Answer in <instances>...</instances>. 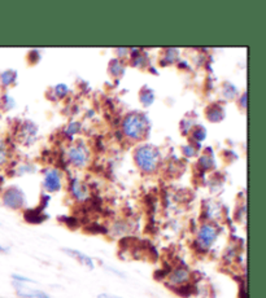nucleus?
<instances>
[{"label": "nucleus", "instance_id": "1a4fd4ad", "mask_svg": "<svg viewBox=\"0 0 266 298\" xmlns=\"http://www.w3.org/2000/svg\"><path fill=\"white\" fill-rule=\"evenodd\" d=\"M64 253H67L68 256H70L72 258H74V260H77L78 262L81 263V265H83V266H86L87 268H94L95 265H94V261H92V258H90L88 256H86L84 253L79 252V250H76V249H63Z\"/></svg>", "mask_w": 266, "mask_h": 298}, {"label": "nucleus", "instance_id": "39448f33", "mask_svg": "<svg viewBox=\"0 0 266 298\" xmlns=\"http://www.w3.org/2000/svg\"><path fill=\"white\" fill-rule=\"evenodd\" d=\"M24 193L18 190V188H16V187H12V188L7 190L3 195V203L7 207L12 209V210L21 209L22 205H24Z\"/></svg>", "mask_w": 266, "mask_h": 298}, {"label": "nucleus", "instance_id": "f257e3e1", "mask_svg": "<svg viewBox=\"0 0 266 298\" xmlns=\"http://www.w3.org/2000/svg\"><path fill=\"white\" fill-rule=\"evenodd\" d=\"M218 235H220V230L214 223H208V222L203 223L196 232L195 244H196L197 249L200 252H208L216 242Z\"/></svg>", "mask_w": 266, "mask_h": 298}, {"label": "nucleus", "instance_id": "7ed1b4c3", "mask_svg": "<svg viewBox=\"0 0 266 298\" xmlns=\"http://www.w3.org/2000/svg\"><path fill=\"white\" fill-rule=\"evenodd\" d=\"M137 164L142 170L147 172H152L156 170L158 164V152L156 148L151 145L140 147L135 153Z\"/></svg>", "mask_w": 266, "mask_h": 298}, {"label": "nucleus", "instance_id": "f8f14e48", "mask_svg": "<svg viewBox=\"0 0 266 298\" xmlns=\"http://www.w3.org/2000/svg\"><path fill=\"white\" fill-rule=\"evenodd\" d=\"M0 79H1V83L3 86H9L11 83H13L14 79H16V73L14 71H4L0 75Z\"/></svg>", "mask_w": 266, "mask_h": 298}, {"label": "nucleus", "instance_id": "4468645a", "mask_svg": "<svg viewBox=\"0 0 266 298\" xmlns=\"http://www.w3.org/2000/svg\"><path fill=\"white\" fill-rule=\"evenodd\" d=\"M7 161V148L3 141H0V165H3Z\"/></svg>", "mask_w": 266, "mask_h": 298}, {"label": "nucleus", "instance_id": "a211bd4d", "mask_svg": "<svg viewBox=\"0 0 266 298\" xmlns=\"http://www.w3.org/2000/svg\"><path fill=\"white\" fill-rule=\"evenodd\" d=\"M98 298H123V297H118V296L114 295H109V293H100L98 296Z\"/></svg>", "mask_w": 266, "mask_h": 298}, {"label": "nucleus", "instance_id": "0eeeda50", "mask_svg": "<svg viewBox=\"0 0 266 298\" xmlns=\"http://www.w3.org/2000/svg\"><path fill=\"white\" fill-rule=\"evenodd\" d=\"M44 187L49 192H56L61 187V180H60V172L57 170H49L47 171L46 178H44Z\"/></svg>", "mask_w": 266, "mask_h": 298}, {"label": "nucleus", "instance_id": "f03ea898", "mask_svg": "<svg viewBox=\"0 0 266 298\" xmlns=\"http://www.w3.org/2000/svg\"><path fill=\"white\" fill-rule=\"evenodd\" d=\"M122 129L123 132L126 133V136H129L130 139H134V140H138V139H142L146 133L147 122H146L144 117L139 116V114H129L126 118L123 119Z\"/></svg>", "mask_w": 266, "mask_h": 298}, {"label": "nucleus", "instance_id": "423d86ee", "mask_svg": "<svg viewBox=\"0 0 266 298\" xmlns=\"http://www.w3.org/2000/svg\"><path fill=\"white\" fill-rule=\"evenodd\" d=\"M69 160L78 167H82L87 164L88 152L87 148L83 144H78L76 147H72L69 151Z\"/></svg>", "mask_w": 266, "mask_h": 298}, {"label": "nucleus", "instance_id": "20e7f679", "mask_svg": "<svg viewBox=\"0 0 266 298\" xmlns=\"http://www.w3.org/2000/svg\"><path fill=\"white\" fill-rule=\"evenodd\" d=\"M191 277H192V274L187 267L177 266L168 274V285L177 291L179 288L189 285Z\"/></svg>", "mask_w": 266, "mask_h": 298}, {"label": "nucleus", "instance_id": "6ab92c4d", "mask_svg": "<svg viewBox=\"0 0 266 298\" xmlns=\"http://www.w3.org/2000/svg\"><path fill=\"white\" fill-rule=\"evenodd\" d=\"M7 252V248H4V246L0 245V253H5Z\"/></svg>", "mask_w": 266, "mask_h": 298}, {"label": "nucleus", "instance_id": "9b49d317", "mask_svg": "<svg viewBox=\"0 0 266 298\" xmlns=\"http://www.w3.org/2000/svg\"><path fill=\"white\" fill-rule=\"evenodd\" d=\"M153 92L148 90V88H144V91L140 92V101L143 102L146 106H148L151 102L153 101Z\"/></svg>", "mask_w": 266, "mask_h": 298}, {"label": "nucleus", "instance_id": "2eb2a0df", "mask_svg": "<svg viewBox=\"0 0 266 298\" xmlns=\"http://www.w3.org/2000/svg\"><path fill=\"white\" fill-rule=\"evenodd\" d=\"M78 130H79V123L74 122V123H72V125H69L67 132L69 133V135H73V133L77 132Z\"/></svg>", "mask_w": 266, "mask_h": 298}, {"label": "nucleus", "instance_id": "f3484780", "mask_svg": "<svg viewBox=\"0 0 266 298\" xmlns=\"http://www.w3.org/2000/svg\"><path fill=\"white\" fill-rule=\"evenodd\" d=\"M193 135H195V137H196L197 140H203L204 137H205V131H204L203 129H197V130L193 132Z\"/></svg>", "mask_w": 266, "mask_h": 298}, {"label": "nucleus", "instance_id": "9d476101", "mask_svg": "<svg viewBox=\"0 0 266 298\" xmlns=\"http://www.w3.org/2000/svg\"><path fill=\"white\" fill-rule=\"evenodd\" d=\"M72 193L79 201H83L84 199H87V190L78 180H74L73 184H72Z\"/></svg>", "mask_w": 266, "mask_h": 298}, {"label": "nucleus", "instance_id": "6e6552de", "mask_svg": "<svg viewBox=\"0 0 266 298\" xmlns=\"http://www.w3.org/2000/svg\"><path fill=\"white\" fill-rule=\"evenodd\" d=\"M14 287L17 288L18 293L25 298H52L49 295H47L46 292L39 291V289H32V288H26L21 283H13Z\"/></svg>", "mask_w": 266, "mask_h": 298}, {"label": "nucleus", "instance_id": "dca6fc26", "mask_svg": "<svg viewBox=\"0 0 266 298\" xmlns=\"http://www.w3.org/2000/svg\"><path fill=\"white\" fill-rule=\"evenodd\" d=\"M56 92H57V96H65L68 92V87L65 86V84H59L56 87Z\"/></svg>", "mask_w": 266, "mask_h": 298}, {"label": "nucleus", "instance_id": "ddd939ff", "mask_svg": "<svg viewBox=\"0 0 266 298\" xmlns=\"http://www.w3.org/2000/svg\"><path fill=\"white\" fill-rule=\"evenodd\" d=\"M39 213H40V211H38V210L29 211V213L25 214V218H26V221L32 222V223H38V222H42L43 218H44V217H40Z\"/></svg>", "mask_w": 266, "mask_h": 298}]
</instances>
